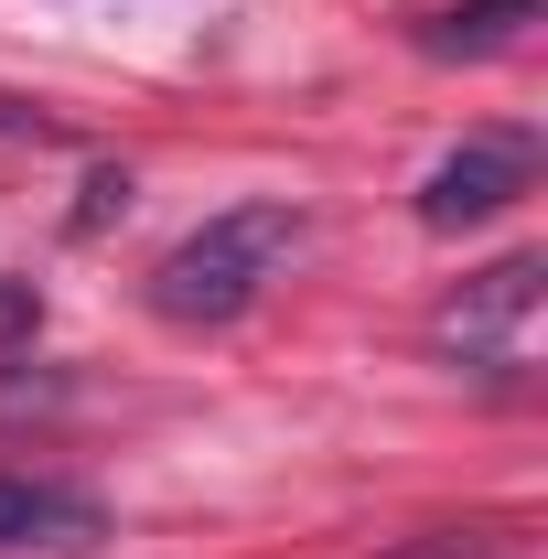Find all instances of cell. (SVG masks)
<instances>
[{"label": "cell", "instance_id": "2", "mask_svg": "<svg viewBox=\"0 0 548 559\" xmlns=\"http://www.w3.org/2000/svg\"><path fill=\"white\" fill-rule=\"evenodd\" d=\"M527 183H538V140H527V130H474L463 151L430 162V183H419V226H430V237L495 226Z\"/></svg>", "mask_w": 548, "mask_h": 559}, {"label": "cell", "instance_id": "6", "mask_svg": "<svg viewBox=\"0 0 548 559\" xmlns=\"http://www.w3.org/2000/svg\"><path fill=\"white\" fill-rule=\"evenodd\" d=\"M119 205H130V173H86V205H75V226H108Z\"/></svg>", "mask_w": 548, "mask_h": 559}, {"label": "cell", "instance_id": "3", "mask_svg": "<svg viewBox=\"0 0 548 559\" xmlns=\"http://www.w3.org/2000/svg\"><path fill=\"white\" fill-rule=\"evenodd\" d=\"M538 259H495L484 280H463L441 312H430V334L452 355H474V366H505V355L527 345V312H538Z\"/></svg>", "mask_w": 548, "mask_h": 559}, {"label": "cell", "instance_id": "5", "mask_svg": "<svg viewBox=\"0 0 548 559\" xmlns=\"http://www.w3.org/2000/svg\"><path fill=\"white\" fill-rule=\"evenodd\" d=\"M527 22H538V0H452V11L419 33V55H441V66H463V55H505Z\"/></svg>", "mask_w": 548, "mask_h": 559}, {"label": "cell", "instance_id": "4", "mask_svg": "<svg viewBox=\"0 0 548 559\" xmlns=\"http://www.w3.org/2000/svg\"><path fill=\"white\" fill-rule=\"evenodd\" d=\"M86 538H97V506H86V495L0 474V549H86Z\"/></svg>", "mask_w": 548, "mask_h": 559}, {"label": "cell", "instance_id": "1", "mask_svg": "<svg viewBox=\"0 0 548 559\" xmlns=\"http://www.w3.org/2000/svg\"><path fill=\"white\" fill-rule=\"evenodd\" d=\"M290 259H301V205H226L151 270V312L183 323V334L237 323V312H259V290H270Z\"/></svg>", "mask_w": 548, "mask_h": 559}]
</instances>
